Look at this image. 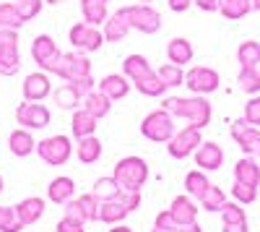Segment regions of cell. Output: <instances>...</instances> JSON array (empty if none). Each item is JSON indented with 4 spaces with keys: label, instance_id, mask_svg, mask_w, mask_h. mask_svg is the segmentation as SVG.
<instances>
[{
    "label": "cell",
    "instance_id": "cell-1",
    "mask_svg": "<svg viewBox=\"0 0 260 232\" xmlns=\"http://www.w3.org/2000/svg\"><path fill=\"white\" fill-rule=\"evenodd\" d=\"M164 110H169L175 118H182L187 120L190 125H195V128H206V125L211 123V102L203 97V94H195V97H167L164 99Z\"/></svg>",
    "mask_w": 260,
    "mask_h": 232
},
{
    "label": "cell",
    "instance_id": "cell-2",
    "mask_svg": "<svg viewBox=\"0 0 260 232\" xmlns=\"http://www.w3.org/2000/svg\"><path fill=\"white\" fill-rule=\"evenodd\" d=\"M112 178L120 183L122 191H141L148 180V164L141 157H122L115 164Z\"/></svg>",
    "mask_w": 260,
    "mask_h": 232
},
{
    "label": "cell",
    "instance_id": "cell-3",
    "mask_svg": "<svg viewBox=\"0 0 260 232\" xmlns=\"http://www.w3.org/2000/svg\"><path fill=\"white\" fill-rule=\"evenodd\" d=\"M141 133L143 138L154 141V143H169V138L177 133L175 128V115H172L169 110H154L148 112L143 120H141Z\"/></svg>",
    "mask_w": 260,
    "mask_h": 232
},
{
    "label": "cell",
    "instance_id": "cell-4",
    "mask_svg": "<svg viewBox=\"0 0 260 232\" xmlns=\"http://www.w3.org/2000/svg\"><path fill=\"white\" fill-rule=\"evenodd\" d=\"M50 73L60 76L62 81H76L81 76H91V60L86 52H78V50L60 52V57H57V63L52 66Z\"/></svg>",
    "mask_w": 260,
    "mask_h": 232
},
{
    "label": "cell",
    "instance_id": "cell-5",
    "mask_svg": "<svg viewBox=\"0 0 260 232\" xmlns=\"http://www.w3.org/2000/svg\"><path fill=\"white\" fill-rule=\"evenodd\" d=\"M37 154L45 164H52V167H62L73 157V143L68 136H50V138H42L37 143Z\"/></svg>",
    "mask_w": 260,
    "mask_h": 232
},
{
    "label": "cell",
    "instance_id": "cell-6",
    "mask_svg": "<svg viewBox=\"0 0 260 232\" xmlns=\"http://www.w3.org/2000/svg\"><path fill=\"white\" fill-rule=\"evenodd\" d=\"M68 42L73 45V50L89 55V52L102 50V45L107 39H104V32L99 26H91V24H86V21H78V24H73L71 32H68Z\"/></svg>",
    "mask_w": 260,
    "mask_h": 232
},
{
    "label": "cell",
    "instance_id": "cell-7",
    "mask_svg": "<svg viewBox=\"0 0 260 232\" xmlns=\"http://www.w3.org/2000/svg\"><path fill=\"white\" fill-rule=\"evenodd\" d=\"M21 68L18 29H0V76H16Z\"/></svg>",
    "mask_w": 260,
    "mask_h": 232
},
{
    "label": "cell",
    "instance_id": "cell-8",
    "mask_svg": "<svg viewBox=\"0 0 260 232\" xmlns=\"http://www.w3.org/2000/svg\"><path fill=\"white\" fill-rule=\"evenodd\" d=\"M127 18H130V29H136L141 34H156L161 29V13L151 3L127 6Z\"/></svg>",
    "mask_w": 260,
    "mask_h": 232
},
{
    "label": "cell",
    "instance_id": "cell-9",
    "mask_svg": "<svg viewBox=\"0 0 260 232\" xmlns=\"http://www.w3.org/2000/svg\"><path fill=\"white\" fill-rule=\"evenodd\" d=\"M203 143L201 138V128H195V125H187V128L177 131L175 136L169 138V146H167V152L172 159H185L190 154H195V149Z\"/></svg>",
    "mask_w": 260,
    "mask_h": 232
},
{
    "label": "cell",
    "instance_id": "cell-10",
    "mask_svg": "<svg viewBox=\"0 0 260 232\" xmlns=\"http://www.w3.org/2000/svg\"><path fill=\"white\" fill-rule=\"evenodd\" d=\"M219 83H221L219 73H216L213 68H208V66H195L185 73V86L192 94H203V97L213 94L216 89H219Z\"/></svg>",
    "mask_w": 260,
    "mask_h": 232
},
{
    "label": "cell",
    "instance_id": "cell-11",
    "mask_svg": "<svg viewBox=\"0 0 260 232\" xmlns=\"http://www.w3.org/2000/svg\"><path fill=\"white\" fill-rule=\"evenodd\" d=\"M50 110L45 107V104H39V102H21L18 107H16V120L18 125H24V128L29 131H42V128H47L50 125Z\"/></svg>",
    "mask_w": 260,
    "mask_h": 232
},
{
    "label": "cell",
    "instance_id": "cell-12",
    "mask_svg": "<svg viewBox=\"0 0 260 232\" xmlns=\"http://www.w3.org/2000/svg\"><path fill=\"white\" fill-rule=\"evenodd\" d=\"M232 138L237 141V146L247 154V157H255L260 154V128H255V125H250L245 118L234 120L232 128H229Z\"/></svg>",
    "mask_w": 260,
    "mask_h": 232
},
{
    "label": "cell",
    "instance_id": "cell-13",
    "mask_svg": "<svg viewBox=\"0 0 260 232\" xmlns=\"http://www.w3.org/2000/svg\"><path fill=\"white\" fill-rule=\"evenodd\" d=\"M31 57H34V63H37L42 71L50 73L52 66L57 63V57H60L57 42H55L50 34H39V37H34V42H31Z\"/></svg>",
    "mask_w": 260,
    "mask_h": 232
},
{
    "label": "cell",
    "instance_id": "cell-14",
    "mask_svg": "<svg viewBox=\"0 0 260 232\" xmlns=\"http://www.w3.org/2000/svg\"><path fill=\"white\" fill-rule=\"evenodd\" d=\"M195 164L206 172H213L224 164V149L216 141H203L198 149H195Z\"/></svg>",
    "mask_w": 260,
    "mask_h": 232
},
{
    "label": "cell",
    "instance_id": "cell-15",
    "mask_svg": "<svg viewBox=\"0 0 260 232\" xmlns=\"http://www.w3.org/2000/svg\"><path fill=\"white\" fill-rule=\"evenodd\" d=\"M52 94V83H50V76L45 71H37V73H29L24 78V99L26 102H42Z\"/></svg>",
    "mask_w": 260,
    "mask_h": 232
},
{
    "label": "cell",
    "instance_id": "cell-16",
    "mask_svg": "<svg viewBox=\"0 0 260 232\" xmlns=\"http://www.w3.org/2000/svg\"><path fill=\"white\" fill-rule=\"evenodd\" d=\"M102 32H104V39H107V42H122V39L127 37V32H130L127 6H122V8H117L115 13H110V18L104 21Z\"/></svg>",
    "mask_w": 260,
    "mask_h": 232
},
{
    "label": "cell",
    "instance_id": "cell-17",
    "mask_svg": "<svg viewBox=\"0 0 260 232\" xmlns=\"http://www.w3.org/2000/svg\"><path fill=\"white\" fill-rule=\"evenodd\" d=\"M130 89H133V81H130L125 73H110V76H104L99 81V92H104L112 102L115 99H125L130 94Z\"/></svg>",
    "mask_w": 260,
    "mask_h": 232
},
{
    "label": "cell",
    "instance_id": "cell-18",
    "mask_svg": "<svg viewBox=\"0 0 260 232\" xmlns=\"http://www.w3.org/2000/svg\"><path fill=\"white\" fill-rule=\"evenodd\" d=\"M16 217L21 219V224H24V227L37 224L42 217H45V198H39V196L24 198V201L16 206Z\"/></svg>",
    "mask_w": 260,
    "mask_h": 232
},
{
    "label": "cell",
    "instance_id": "cell-19",
    "mask_svg": "<svg viewBox=\"0 0 260 232\" xmlns=\"http://www.w3.org/2000/svg\"><path fill=\"white\" fill-rule=\"evenodd\" d=\"M169 214L175 217V222L182 224H192L198 219V206L192 204V196H175L169 204Z\"/></svg>",
    "mask_w": 260,
    "mask_h": 232
},
{
    "label": "cell",
    "instance_id": "cell-20",
    "mask_svg": "<svg viewBox=\"0 0 260 232\" xmlns=\"http://www.w3.org/2000/svg\"><path fill=\"white\" fill-rule=\"evenodd\" d=\"M234 180L237 183H245V185H252L257 188L260 185V164L255 162V157H242L240 162L234 164Z\"/></svg>",
    "mask_w": 260,
    "mask_h": 232
},
{
    "label": "cell",
    "instance_id": "cell-21",
    "mask_svg": "<svg viewBox=\"0 0 260 232\" xmlns=\"http://www.w3.org/2000/svg\"><path fill=\"white\" fill-rule=\"evenodd\" d=\"M8 149H11L13 157H29V154L37 149V141H34V136L29 133V128H16V131H11V136H8Z\"/></svg>",
    "mask_w": 260,
    "mask_h": 232
},
{
    "label": "cell",
    "instance_id": "cell-22",
    "mask_svg": "<svg viewBox=\"0 0 260 232\" xmlns=\"http://www.w3.org/2000/svg\"><path fill=\"white\" fill-rule=\"evenodd\" d=\"M127 214H130L127 206H125L120 198H115V201H102V204H99V212H96V222L112 227V224H120Z\"/></svg>",
    "mask_w": 260,
    "mask_h": 232
},
{
    "label": "cell",
    "instance_id": "cell-23",
    "mask_svg": "<svg viewBox=\"0 0 260 232\" xmlns=\"http://www.w3.org/2000/svg\"><path fill=\"white\" fill-rule=\"evenodd\" d=\"M96 125H99V118H94L89 110L78 107L73 112V120H71V131L76 138H86V136H94L96 133Z\"/></svg>",
    "mask_w": 260,
    "mask_h": 232
},
{
    "label": "cell",
    "instance_id": "cell-24",
    "mask_svg": "<svg viewBox=\"0 0 260 232\" xmlns=\"http://www.w3.org/2000/svg\"><path fill=\"white\" fill-rule=\"evenodd\" d=\"M73 193H76V183H73V178H65V175L55 178L47 188V198L52 204H62V206L73 198Z\"/></svg>",
    "mask_w": 260,
    "mask_h": 232
},
{
    "label": "cell",
    "instance_id": "cell-25",
    "mask_svg": "<svg viewBox=\"0 0 260 232\" xmlns=\"http://www.w3.org/2000/svg\"><path fill=\"white\" fill-rule=\"evenodd\" d=\"M107 3H110V0H81V13H83L86 24L104 26V21L110 18V13H107Z\"/></svg>",
    "mask_w": 260,
    "mask_h": 232
},
{
    "label": "cell",
    "instance_id": "cell-26",
    "mask_svg": "<svg viewBox=\"0 0 260 232\" xmlns=\"http://www.w3.org/2000/svg\"><path fill=\"white\" fill-rule=\"evenodd\" d=\"M83 110H89L94 118H107V115H110V110H112V99L110 97H107L104 92H99V89H91L89 94H86L83 97Z\"/></svg>",
    "mask_w": 260,
    "mask_h": 232
},
{
    "label": "cell",
    "instance_id": "cell-27",
    "mask_svg": "<svg viewBox=\"0 0 260 232\" xmlns=\"http://www.w3.org/2000/svg\"><path fill=\"white\" fill-rule=\"evenodd\" d=\"M195 50L192 45L185 39V37H175V39H169V45H167V57L169 63H175V66H187V63L192 60Z\"/></svg>",
    "mask_w": 260,
    "mask_h": 232
},
{
    "label": "cell",
    "instance_id": "cell-28",
    "mask_svg": "<svg viewBox=\"0 0 260 232\" xmlns=\"http://www.w3.org/2000/svg\"><path fill=\"white\" fill-rule=\"evenodd\" d=\"M55 97V104L60 110H78V104L83 102V94L73 86V83H62V86H57V92H52Z\"/></svg>",
    "mask_w": 260,
    "mask_h": 232
},
{
    "label": "cell",
    "instance_id": "cell-29",
    "mask_svg": "<svg viewBox=\"0 0 260 232\" xmlns=\"http://www.w3.org/2000/svg\"><path fill=\"white\" fill-rule=\"evenodd\" d=\"M122 73L130 78V81H138V78H146L154 73V68L148 66V60L143 55H127L122 60Z\"/></svg>",
    "mask_w": 260,
    "mask_h": 232
},
{
    "label": "cell",
    "instance_id": "cell-30",
    "mask_svg": "<svg viewBox=\"0 0 260 232\" xmlns=\"http://www.w3.org/2000/svg\"><path fill=\"white\" fill-rule=\"evenodd\" d=\"M76 154H78V162H83V164H94V162H99V157H102V141H99L96 136L78 138V149H76Z\"/></svg>",
    "mask_w": 260,
    "mask_h": 232
},
{
    "label": "cell",
    "instance_id": "cell-31",
    "mask_svg": "<svg viewBox=\"0 0 260 232\" xmlns=\"http://www.w3.org/2000/svg\"><path fill=\"white\" fill-rule=\"evenodd\" d=\"M237 60H240L242 68H257V63H260V42H255V39L240 42V47H237Z\"/></svg>",
    "mask_w": 260,
    "mask_h": 232
},
{
    "label": "cell",
    "instance_id": "cell-32",
    "mask_svg": "<svg viewBox=\"0 0 260 232\" xmlns=\"http://www.w3.org/2000/svg\"><path fill=\"white\" fill-rule=\"evenodd\" d=\"M91 193L99 198V204L102 201H115V198H120L122 196V188H120V183L115 180V178H99L96 183H94V188H91Z\"/></svg>",
    "mask_w": 260,
    "mask_h": 232
},
{
    "label": "cell",
    "instance_id": "cell-33",
    "mask_svg": "<svg viewBox=\"0 0 260 232\" xmlns=\"http://www.w3.org/2000/svg\"><path fill=\"white\" fill-rule=\"evenodd\" d=\"M252 11V0H221L219 13L229 21H240Z\"/></svg>",
    "mask_w": 260,
    "mask_h": 232
},
{
    "label": "cell",
    "instance_id": "cell-34",
    "mask_svg": "<svg viewBox=\"0 0 260 232\" xmlns=\"http://www.w3.org/2000/svg\"><path fill=\"white\" fill-rule=\"evenodd\" d=\"M156 76L161 78V83L167 89L185 86V71H182V66H175V63H164V66L156 71Z\"/></svg>",
    "mask_w": 260,
    "mask_h": 232
},
{
    "label": "cell",
    "instance_id": "cell-35",
    "mask_svg": "<svg viewBox=\"0 0 260 232\" xmlns=\"http://www.w3.org/2000/svg\"><path fill=\"white\" fill-rule=\"evenodd\" d=\"M208 185H211V180L206 178V170H190V172L185 175V191H187V196H192V198H201V196L206 193Z\"/></svg>",
    "mask_w": 260,
    "mask_h": 232
},
{
    "label": "cell",
    "instance_id": "cell-36",
    "mask_svg": "<svg viewBox=\"0 0 260 232\" xmlns=\"http://www.w3.org/2000/svg\"><path fill=\"white\" fill-rule=\"evenodd\" d=\"M198 201H201V206L206 209V212H221L224 204H226V196H224V191H221L219 185L211 183V185L206 188V193H203Z\"/></svg>",
    "mask_w": 260,
    "mask_h": 232
},
{
    "label": "cell",
    "instance_id": "cell-37",
    "mask_svg": "<svg viewBox=\"0 0 260 232\" xmlns=\"http://www.w3.org/2000/svg\"><path fill=\"white\" fill-rule=\"evenodd\" d=\"M133 86H136L143 97H164V92H167V86L161 83V78L156 76V71L151 73V76H146V78L133 81Z\"/></svg>",
    "mask_w": 260,
    "mask_h": 232
},
{
    "label": "cell",
    "instance_id": "cell-38",
    "mask_svg": "<svg viewBox=\"0 0 260 232\" xmlns=\"http://www.w3.org/2000/svg\"><path fill=\"white\" fill-rule=\"evenodd\" d=\"M237 83L240 89L250 97H255L260 92V71L257 68H240V76H237Z\"/></svg>",
    "mask_w": 260,
    "mask_h": 232
},
{
    "label": "cell",
    "instance_id": "cell-39",
    "mask_svg": "<svg viewBox=\"0 0 260 232\" xmlns=\"http://www.w3.org/2000/svg\"><path fill=\"white\" fill-rule=\"evenodd\" d=\"M221 222L224 224H247V214L240 201H226L221 209Z\"/></svg>",
    "mask_w": 260,
    "mask_h": 232
},
{
    "label": "cell",
    "instance_id": "cell-40",
    "mask_svg": "<svg viewBox=\"0 0 260 232\" xmlns=\"http://www.w3.org/2000/svg\"><path fill=\"white\" fill-rule=\"evenodd\" d=\"M24 26V21L18 18L16 3H0V29H18Z\"/></svg>",
    "mask_w": 260,
    "mask_h": 232
},
{
    "label": "cell",
    "instance_id": "cell-41",
    "mask_svg": "<svg viewBox=\"0 0 260 232\" xmlns=\"http://www.w3.org/2000/svg\"><path fill=\"white\" fill-rule=\"evenodd\" d=\"M24 224L16 217L13 206H0V232H21Z\"/></svg>",
    "mask_w": 260,
    "mask_h": 232
},
{
    "label": "cell",
    "instance_id": "cell-42",
    "mask_svg": "<svg viewBox=\"0 0 260 232\" xmlns=\"http://www.w3.org/2000/svg\"><path fill=\"white\" fill-rule=\"evenodd\" d=\"M78 209H81V214L86 222H96V212H99V198L94 193H86V196H78L76 198Z\"/></svg>",
    "mask_w": 260,
    "mask_h": 232
},
{
    "label": "cell",
    "instance_id": "cell-43",
    "mask_svg": "<svg viewBox=\"0 0 260 232\" xmlns=\"http://www.w3.org/2000/svg\"><path fill=\"white\" fill-rule=\"evenodd\" d=\"M42 6H45V0H16L18 18L26 24V21H31V18H37V16H39Z\"/></svg>",
    "mask_w": 260,
    "mask_h": 232
},
{
    "label": "cell",
    "instance_id": "cell-44",
    "mask_svg": "<svg viewBox=\"0 0 260 232\" xmlns=\"http://www.w3.org/2000/svg\"><path fill=\"white\" fill-rule=\"evenodd\" d=\"M232 196H234V201H240V204H252V201L257 198V188L234 180V185H232Z\"/></svg>",
    "mask_w": 260,
    "mask_h": 232
},
{
    "label": "cell",
    "instance_id": "cell-45",
    "mask_svg": "<svg viewBox=\"0 0 260 232\" xmlns=\"http://www.w3.org/2000/svg\"><path fill=\"white\" fill-rule=\"evenodd\" d=\"M245 120L250 125H255V128H260V97L257 94L245 104Z\"/></svg>",
    "mask_w": 260,
    "mask_h": 232
},
{
    "label": "cell",
    "instance_id": "cell-46",
    "mask_svg": "<svg viewBox=\"0 0 260 232\" xmlns=\"http://www.w3.org/2000/svg\"><path fill=\"white\" fill-rule=\"evenodd\" d=\"M154 227H161V229H175L177 232V222H175V217H172L169 214V209H167V212H159L156 214V222H154Z\"/></svg>",
    "mask_w": 260,
    "mask_h": 232
},
{
    "label": "cell",
    "instance_id": "cell-47",
    "mask_svg": "<svg viewBox=\"0 0 260 232\" xmlns=\"http://www.w3.org/2000/svg\"><path fill=\"white\" fill-rule=\"evenodd\" d=\"M73 83V86L86 97V94H89L91 89H96V81H94V76H81V78H76V81H71Z\"/></svg>",
    "mask_w": 260,
    "mask_h": 232
},
{
    "label": "cell",
    "instance_id": "cell-48",
    "mask_svg": "<svg viewBox=\"0 0 260 232\" xmlns=\"http://www.w3.org/2000/svg\"><path fill=\"white\" fill-rule=\"evenodd\" d=\"M57 232H86V229H83V222H76L71 217H62L57 222Z\"/></svg>",
    "mask_w": 260,
    "mask_h": 232
},
{
    "label": "cell",
    "instance_id": "cell-49",
    "mask_svg": "<svg viewBox=\"0 0 260 232\" xmlns=\"http://www.w3.org/2000/svg\"><path fill=\"white\" fill-rule=\"evenodd\" d=\"M65 217H71V219H76V222H83V224H86V219H83V214H81V209H78L76 198H71L68 204H65Z\"/></svg>",
    "mask_w": 260,
    "mask_h": 232
},
{
    "label": "cell",
    "instance_id": "cell-50",
    "mask_svg": "<svg viewBox=\"0 0 260 232\" xmlns=\"http://www.w3.org/2000/svg\"><path fill=\"white\" fill-rule=\"evenodd\" d=\"M192 6H198V8L206 11V13H213V11H219L221 0H192Z\"/></svg>",
    "mask_w": 260,
    "mask_h": 232
},
{
    "label": "cell",
    "instance_id": "cell-51",
    "mask_svg": "<svg viewBox=\"0 0 260 232\" xmlns=\"http://www.w3.org/2000/svg\"><path fill=\"white\" fill-rule=\"evenodd\" d=\"M167 6L175 11V13H185L192 6V0H167Z\"/></svg>",
    "mask_w": 260,
    "mask_h": 232
},
{
    "label": "cell",
    "instance_id": "cell-52",
    "mask_svg": "<svg viewBox=\"0 0 260 232\" xmlns=\"http://www.w3.org/2000/svg\"><path fill=\"white\" fill-rule=\"evenodd\" d=\"M177 232H203V227H198V222H192V224H182V227H177Z\"/></svg>",
    "mask_w": 260,
    "mask_h": 232
},
{
    "label": "cell",
    "instance_id": "cell-53",
    "mask_svg": "<svg viewBox=\"0 0 260 232\" xmlns=\"http://www.w3.org/2000/svg\"><path fill=\"white\" fill-rule=\"evenodd\" d=\"M221 232H247V224H224Z\"/></svg>",
    "mask_w": 260,
    "mask_h": 232
},
{
    "label": "cell",
    "instance_id": "cell-54",
    "mask_svg": "<svg viewBox=\"0 0 260 232\" xmlns=\"http://www.w3.org/2000/svg\"><path fill=\"white\" fill-rule=\"evenodd\" d=\"M110 232H133V229H130L127 224H122V222H120V224H112V229H110Z\"/></svg>",
    "mask_w": 260,
    "mask_h": 232
},
{
    "label": "cell",
    "instance_id": "cell-55",
    "mask_svg": "<svg viewBox=\"0 0 260 232\" xmlns=\"http://www.w3.org/2000/svg\"><path fill=\"white\" fill-rule=\"evenodd\" d=\"M45 3H50V6H60V3H65V0H45Z\"/></svg>",
    "mask_w": 260,
    "mask_h": 232
},
{
    "label": "cell",
    "instance_id": "cell-56",
    "mask_svg": "<svg viewBox=\"0 0 260 232\" xmlns=\"http://www.w3.org/2000/svg\"><path fill=\"white\" fill-rule=\"evenodd\" d=\"M252 11H260V0H252Z\"/></svg>",
    "mask_w": 260,
    "mask_h": 232
},
{
    "label": "cell",
    "instance_id": "cell-57",
    "mask_svg": "<svg viewBox=\"0 0 260 232\" xmlns=\"http://www.w3.org/2000/svg\"><path fill=\"white\" fill-rule=\"evenodd\" d=\"M151 232H175V229H161V227H154Z\"/></svg>",
    "mask_w": 260,
    "mask_h": 232
},
{
    "label": "cell",
    "instance_id": "cell-58",
    "mask_svg": "<svg viewBox=\"0 0 260 232\" xmlns=\"http://www.w3.org/2000/svg\"><path fill=\"white\" fill-rule=\"evenodd\" d=\"M0 193H3V175H0Z\"/></svg>",
    "mask_w": 260,
    "mask_h": 232
},
{
    "label": "cell",
    "instance_id": "cell-59",
    "mask_svg": "<svg viewBox=\"0 0 260 232\" xmlns=\"http://www.w3.org/2000/svg\"><path fill=\"white\" fill-rule=\"evenodd\" d=\"M138 3H151V0H138Z\"/></svg>",
    "mask_w": 260,
    "mask_h": 232
}]
</instances>
